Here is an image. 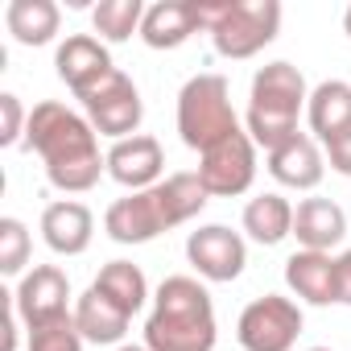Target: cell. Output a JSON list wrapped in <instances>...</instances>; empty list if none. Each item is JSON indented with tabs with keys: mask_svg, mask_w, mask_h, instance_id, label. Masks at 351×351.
<instances>
[{
	"mask_svg": "<svg viewBox=\"0 0 351 351\" xmlns=\"http://www.w3.org/2000/svg\"><path fill=\"white\" fill-rule=\"evenodd\" d=\"M298 335H302V306L281 293L252 298L236 322V339L244 351H293Z\"/></svg>",
	"mask_w": 351,
	"mask_h": 351,
	"instance_id": "8992f818",
	"label": "cell"
},
{
	"mask_svg": "<svg viewBox=\"0 0 351 351\" xmlns=\"http://www.w3.org/2000/svg\"><path fill=\"white\" fill-rule=\"evenodd\" d=\"M199 178L207 186L211 199H236L256 182V141L240 128L232 136H223L219 145H211L207 153H199Z\"/></svg>",
	"mask_w": 351,
	"mask_h": 351,
	"instance_id": "52a82bcc",
	"label": "cell"
},
{
	"mask_svg": "<svg viewBox=\"0 0 351 351\" xmlns=\"http://www.w3.org/2000/svg\"><path fill=\"white\" fill-rule=\"evenodd\" d=\"M215 302L199 277L173 273L153 289V310L145 318L149 351H215Z\"/></svg>",
	"mask_w": 351,
	"mask_h": 351,
	"instance_id": "7a4b0ae2",
	"label": "cell"
},
{
	"mask_svg": "<svg viewBox=\"0 0 351 351\" xmlns=\"http://www.w3.org/2000/svg\"><path fill=\"white\" fill-rule=\"evenodd\" d=\"M25 149L42 157L46 178L62 195H87L108 173V157H99V132L87 116L71 112L58 99H42L29 112Z\"/></svg>",
	"mask_w": 351,
	"mask_h": 351,
	"instance_id": "6da1fadb",
	"label": "cell"
},
{
	"mask_svg": "<svg viewBox=\"0 0 351 351\" xmlns=\"http://www.w3.org/2000/svg\"><path fill=\"white\" fill-rule=\"evenodd\" d=\"M335 298L339 306H351V248L335 256Z\"/></svg>",
	"mask_w": 351,
	"mask_h": 351,
	"instance_id": "f1b7e54d",
	"label": "cell"
},
{
	"mask_svg": "<svg viewBox=\"0 0 351 351\" xmlns=\"http://www.w3.org/2000/svg\"><path fill=\"white\" fill-rule=\"evenodd\" d=\"M277 0H203V29L223 58H252L281 34Z\"/></svg>",
	"mask_w": 351,
	"mask_h": 351,
	"instance_id": "277c9868",
	"label": "cell"
},
{
	"mask_svg": "<svg viewBox=\"0 0 351 351\" xmlns=\"http://www.w3.org/2000/svg\"><path fill=\"white\" fill-rule=\"evenodd\" d=\"M25 128H29V112L21 108V99L13 91L0 95V145L13 149V145H25Z\"/></svg>",
	"mask_w": 351,
	"mask_h": 351,
	"instance_id": "4316f807",
	"label": "cell"
},
{
	"mask_svg": "<svg viewBox=\"0 0 351 351\" xmlns=\"http://www.w3.org/2000/svg\"><path fill=\"white\" fill-rule=\"evenodd\" d=\"M17 318L25 322V330L42 326V322H54V318H66L75 314L71 310V281L58 265H34L9 293Z\"/></svg>",
	"mask_w": 351,
	"mask_h": 351,
	"instance_id": "30bf717a",
	"label": "cell"
},
{
	"mask_svg": "<svg viewBox=\"0 0 351 351\" xmlns=\"http://www.w3.org/2000/svg\"><path fill=\"white\" fill-rule=\"evenodd\" d=\"M269 173L285 191H314L326 173V153L310 132H293L285 145L269 153Z\"/></svg>",
	"mask_w": 351,
	"mask_h": 351,
	"instance_id": "9a60e30c",
	"label": "cell"
},
{
	"mask_svg": "<svg viewBox=\"0 0 351 351\" xmlns=\"http://www.w3.org/2000/svg\"><path fill=\"white\" fill-rule=\"evenodd\" d=\"M343 34L351 38V5H347V13H343Z\"/></svg>",
	"mask_w": 351,
	"mask_h": 351,
	"instance_id": "4dcf8cb0",
	"label": "cell"
},
{
	"mask_svg": "<svg viewBox=\"0 0 351 351\" xmlns=\"http://www.w3.org/2000/svg\"><path fill=\"white\" fill-rule=\"evenodd\" d=\"M169 228H173V219H169V211H165L157 186H153V191L124 195V199H116V203L104 211V232H108V240H116V244H149V240H157V236L169 232Z\"/></svg>",
	"mask_w": 351,
	"mask_h": 351,
	"instance_id": "7c38bea8",
	"label": "cell"
},
{
	"mask_svg": "<svg viewBox=\"0 0 351 351\" xmlns=\"http://www.w3.org/2000/svg\"><path fill=\"white\" fill-rule=\"evenodd\" d=\"M42 240L58 256H83L95 240V215L79 199H58L42 211Z\"/></svg>",
	"mask_w": 351,
	"mask_h": 351,
	"instance_id": "2e32d148",
	"label": "cell"
},
{
	"mask_svg": "<svg viewBox=\"0 0 351 351\" xmlns=\"http://www.w3.org/2000/svg\"><path fill=\"white\" fill-rule=\"evenodd\" d=\"M306 124H310V136L318 145H326L343 128H351V83L322 79L306 99Z\"/></svg>",
	"mask_w": 351,
	"mask_h": 351,
	"instance_id": "ffe728a7",
	"label": "cell"
},
{
	"mask_svg": "<svg viewBox=\"0 0 351 351\" xmlns=\"http://www.w3.org/2000/svg\"><path fill=\"white\" fill-rule=\"evenodd\" d=\"M54 71H58V79L75 91V99H83V95H91L116 66H112V54H108V46H104L99 38H91V34H71V38L54 50Z\"/></svg>",
	"mask_w": 351,
	"mask_h": 351,
	"instance_id": "4fadbf2b",
	"label": "cell"
},
{
	"mask_svg": "<svg viewBox=\"0 0 351 351\" xmlns=\"http://www.w3.org/2000/svg\"><path fill=\"white\" fill-rule=\"evenodd\" d=\"M116 351H149V347H145V343H120Z\"/></svg>",
	"mask_w": 351,
	"mask_h": 351,
	"instance_id": "f546056e",
	"label": "cell"
},
{
	"mask_svg": "<svg viewBox=\"0 0 351 351\" xmlns=\"http://www.w3.org/2000/svg\"><path fill=\"white\" fill-rule=\"evenodd\" d=\"M145 0H99L91 9V25L104 42H128L132 34L141 38V21H145Z\"/></svg>",
	"mask_w": 351,
	"mask_h": 351,
	"instance_id": "cb8c5ba5",
	"label": "cell"
},
{
	"mask_svg": "<svg viewBox=\"0 0 351 351\" xmlns=\"http://www.w3.org/2000/svg\"><path fill=\"white\" fill-rule=\"evenodd\" d=\"M285 285L306 306H339V298H335V256L330 252L298 248L285 261Z\"/></svg>",
	"mask_w": 351,
	"mask_h": 351,
	"instance_id": "ac0fdd59",
	"label": "cell"
},
{
	"mask_svg": "<svg viewBox=\"0 0 351 351\" xmlns=\"http://www.w3.org/2000/svg\"><path fill=\"white\" fill-rule=\"evenodd\" d=\"M310 87L302 79V71L285 58L265 62L252 75V91H248V116H244V132L256 141V149L273 153L277 145H285L298 128V116L306 112Z\"/></svg>",
	"mask_w": 351,
	"mask_h": 351,
	"instance_id": "3957f363",
	"label": "cell"
},
{
	"mask_svg": "<svg viewBox=\"0 0 351 351\" xmlns=\"http://www.w3.org/2000/svg\"><path fill=\"white\" fill-rule=\"evenodd\" d=\"M203 29V0H157L145 9L141 42L149 50H178Z\"/></svg>",
	"mask_w": 351,
	"mask_h": 351,
	"instance_id": "5bb4252c",
	"label": "cell"
},
{
	"mask_svg": "<svg viewBox=\"0 0 351 351\" xmlns=\"http://www.w3.org/2000/svg\"><path fill=\"white\" fill-rule=\"evenodd\" d=\"M306 351H330V347H306Z\"/></svg>",
	"mask_w": 351,
	"mask_h": 351,
	"instance_id": "1f68e13d",
	"label": "cell"
},
{
	"mask_svg": "<svg viewBox=\"0 0 351 351\" xmlns=\"http://www.w3.org/2000/svg\"><path fill=\"white\" fill-rule=\"evenodd\" d=\"M104 298H112L128 318H136L141 310H145V302L153 298L149 293V281H145V273H141V265H132V261H108L99 273H95V281H91Z\"/></svg>",
	"mask_w": 351,
	"mask_h": 351,
	"instance_id": "603a6c76",
	"label": "cell"
},
{
	"mask_svg": "<svg viewBox=\"0 0 351 351\" xmlns=\"http://www.w3.org/2000/svg\"><path fill=\"white\" fill-rule=\"evenodd\" d=\"M293 236L310 252H330V248H339L351 236V223H347V211L339 203L314 195V199L298 203V211H293Z\"/></svg>",
	"mask_w": 351,
	"mask_h": 351,
	"instance_id": "e0dca14e",
	"label": "cell"
},
{
	"mask_svg": "<svg viewBox=\"0 0 351 351\" xmlns=\"http://www.w3.org/2000/svg\"><path fill=\"white\" fill-rule=\"evenodd\" d=\"M83 343L87 339L79 335L75 314H66V318H54V322L34 326L29 339H25V351H83Z\"/></svg>",
	"mask_w": 351,
	"mask_h": 351,
	"instance_id": "484cf974",
	"label": "cell"
},
{
	"mask_svg": "<svg viewBox=\"0 0 351 351\" xmlns=\"http://www.w3.org/2000/svg\"><path fill=\"white\" fill-rule=\"evenodd\" d=\"M29 256H34V240H29V228L17 219V215H5L0 219V273L5 277H25L29 269Z\"/></svg>",
	"mask_w": 351,
	"mask_h": 351,
	"instance_id": "d4e9b609",
	"label": "cell"
},
{
	"mask_svg": "<svg viewBox=\"0 0 351 351\" xmlns=\"http://www.w3.org/2000/svg\"><path fill=\"white\" fill-rule=\"evenodd\" d=\"M322 153H326V165H330L335 173L351 178V128H343L335 141H326V145H322Z\"/></svg>",
	"mask_w": 351,
	"mask_h": 351,
	"instance_id": "83f0119b",
	"label": "cell"
},
{
	"mask_svg": "<svg viewBox=\"0 0 351 351\" xmlns=\"http://www.w3.org/2000/svg\"><path fill=\"white\" fill-rule=\"evenodd\" d=\"M240 132L236 108H232V87L223 75H195L178 91V136L186 149L207 153L223 136Z\"/></svg>",
	"mask_w": 351,
	"mask_h": 351,
	"instance_id": "5b68a950",
	"label": "cell"
},
{
	"mask_svg": "<svg viewBox=\"0 0 351 351\" xmlns=\"http://www.w3.org/2000/svg\"><path fill=\"white\" fill-rule=\"evenodd\" d=\"M108 157V178L116 186H124L128 195L136 191H153L157 182H165V149L153 132H136V136H124V141H112V149L104 153Z\"/></svg>",
	"mask_w": 351,
	"mask_h": 351,
	"instance_id": "8fae6325",
	"label": "cell"
},
{
	"mask_svg": "<svg viewBox=\"0 0 351 351\" xmlns=\"http://www.w3.org/2000/svg\"><path fill=\"white\" fill-rule=\"evenodd\" d=\"M293 211H298V207H293L285 195L269 191V195L248 199V207H244V215H240V228H244V236H248L252 244L277 248L281 240L293 236Z\"/></svg>",
	"mask_w": 351,
	"mask_h": 351,
	"instance_id": "44dd1931",
	"label": "cell"
},
{
	"mask_svg": "<svg viewBox=\"0 0 351 351\" xmlns=\"http://www.w3.org/2000/svg\"><path fill=\"white\" fill-rule=\"evenodd\" d=\"M128 322H132V318H128L112 298H104L95 285H87V289L75 298V326H79V335H83L87 343H95V347H116V343H124Z\"/></svg>",
	"mask_w": 351,
	"mask_h": 351,
	"instance_id": "d6986e66",
	"label": "cell"
},
{
	"mask_svg": "<svg viewBox=\"0 0 351 351\" xmlns=\"http://www.w3.org/2000/svg\"><path fill=\"white\" fill-rule=\"evenodd\" d=\"M91 128L99 136H112V141H124V136H136L141 132V120H145V99L136 91V83L124 75V71H112L91 95L79 99Z\"/></svg>",
	"mask_w": 351,
	"mask_h": 351,
	"instance_id": "ba28073f",
	"label": "cell"
},
{
	"mask_svg": "<svg viewBox=\"0 0 351 351\" xmlns=\"http://www.w3.org/2000/svg\"><path fill=\"white\" fill-rule=\"evenodd\" d=\"M186 261L203 281L228 285L244 273L248 265V244L240 232H232L228 223H203L186 236Z\"/></svg>",
	"mask_w": 351,
	"mask_h": 351,
	"instance_id": "9c48e42d",
	"label": "cell"
},
{
	"mask_svg": "<svg viewBox=\"0 0 351 351\" xmlns=\"http://www.w3.org/2000/svg\"><path fill=\"white\" fill-rule=\"evenodd\" d=\"M62 9L54 0H9L5 5V29L13 34L17 46H50L58 38Z\"/></svg>",
	"mask_w": 351,
	"mask_h": 351,
	"instance_id": "7402d4cb",
	"label": "cell"
}]
</instances>
